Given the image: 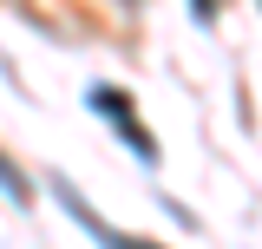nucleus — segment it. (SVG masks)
Wrapping results in <instances>:
<instances>
[{
  "mask_svg": "<svg viewBox=\"0 0 262 249\" xmlns=\"http://www.w3.org/2000/svg\"><path fill=\"white\" fill-rule=\"evenodd\" d=\"M92 112H105V118H112V131H118V138H125V144L144 157V164H158V144L144 138V125H138V105H131L125 92H112V86H92Z\"/></svg>",
  "mask_w": 262,
  "mask_h": 249,
  "instance_id": "1",
  "label": "nucleus"
},
{
  "mask_svg": "<svg viewBox=\"0 0 262 249\" xmlns=\"http://www.w3.org/2000/svg\"><path fill=\"white\" fill-rule=\"evenodd\" d=\"M0 190H7L13 203H33V184L20 177V171H13V157H7V151H0Z\"/></svg>",
  "mask_w": 262,
  "mask_h": 249,
  "instance_id": "2",
  "label": "nucleus"
},
{
  "mask_svg": "<svg viewBox=\"0 0 262 249\" xmlns=\"http://www.w3.org/2000/svg\"><path fill=\"white\" fill-rule=\"evenodd\" d=\"M210 13H216V0H196V20H210Z\"/></svg>",
  "mask_w": 262,
  "mask_h": 249,
  "instance_id": "3",
  "label": "nucleus"
},
{
  "mask_svg": "<svg viewBox=\"0 0 262 249\" xmlns=\"http://www.w3.org/2000/svg\"><path fill=\"white\" fill-rule=\"evenodd\" d=\"M112 249H158V243H112Z\"/></svg>",
  "mask_w": 262,
  "mask_h": 249,
  "instance_id": "4",
  "label": "nucleus"
}]
</instances>
